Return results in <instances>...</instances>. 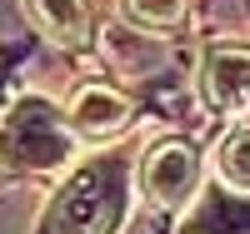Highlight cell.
Returning <instances> with one entry per match:
<instances>
[{
	"instance_id": "7",
	"label": "cell",
	"mask_w": 250,
	"mask_h": 234,
	"mask_svg": "<svg viewBox=\"0 0 250 234\" xmlns=\"http://www.w3.org/2000/svg\"><path fill=\"white\" fill-rule=\"evenodd\" d=\"M215 175L235 195H250V130H230L215 150Z\"/></svg>"
},
{
	"instance_id": "6",
	"label": "cell",
	"mask_w": 250,
	"mask_h": 234,
	"mask_svg": "<svg viewBox=\"0 0 250 234\" xmlns=\"http://www.w3.org/2000/svg\"><path fill=\"white\" fill-rule=\"evenodd\" d=\"M30 15L40 20V30H45L55 45H65V50H80L90 40L85 0H30Z\"/></svg>"
},
{
	"instance_id": "8",
	"label": "cell",
	"mask_w": 250,
	"mask_h": 234,
	"mask_svg": "<svg viewBox=\"0 0 250 234\" xmlns=\"http://www.w3.org/2000/svg\"><path fill=\"white\" fill-rule=\"evenodd\" d=\"M125 15L140 20V25L165 30V25H175V20L185 15V0H125Z\"/></svg>"
},
{
	"instance_id": "2",
	"label": "cell",
	"mask_w": 250,
	"mask_h": 234,
	"mask_svg": "<svg viewBox=\"0 0 250 234\" xmlns=\"http://www.w3.org/2000/svg\"><path fill=\"white\" fill-rule=\"evenodd\" d=\"M75 160V130L70 120L40 95H20L0 115V164L15 175H55Z\"/></svg>"
},
{
	"instance_id": "1",
	"label": "cell",
	"mask_w": 250,
	"mask_h": 234,
	"mask_svg": "<svg viewBox=\"0 0 250 234\" xmlns=\"http://www.w3.org/2000/svg\"><path fill=\"white\" fill-rule=\"evenodd\" d=\"M130 215V164L105 155L80 164L55 189V199L40 219V234H115Z\"/></svg>"
},
{
	"instance_id": "3",
	"label": "cell",
	"mask_w": 250,
	"mask_h": 234,
	"mask_svg": "<svg viewBox=\"0 0 250 234\" xmlns=\"http://www.w3.org/2000/svg\"><path fill=\"white\" fill-rule=\"evenodd\" d=\"M140 189L160 209H185L200 189V155L190 140H160L140 164Z\"/></svg>"
},
{
	"instance_id": "4",
	"label": "cell",
	"mask_w": 250,
	"mask_h": 234,
	"mask_svg": "<svg viewBox=\"0 0 250 234\" xmlns=\"http://www.w3.org/2000/svg\"><path fill=\"white\" fill-rule=\"evenodd\" d=\"M200 95L220 115L250 110V45H210L200 60Z\"/></svg>"
},
{
	"instance_id": "5",
	"label": "cell",
	"mask_w": 250,
	"mask_h": 234,
	"mask_svg": "<svg viewBox=\"0 0 250 234\" xmlns=\"http://www.w3.org/2000/svg\"><path fill=\"white\" fill-rule=\"evenodd\" d=\"M65 120H70L75 140H110V135H120L130 125V100L120 90H110V85H85L70 100Z\"/></svg>"
}]
</instances>
